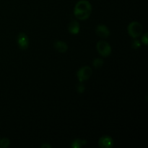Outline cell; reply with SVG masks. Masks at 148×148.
Wrapping results in <instances>:
<instances>
[{"mask_svg":"<svg viewBox=\"0 0 148 148\" xmlns=\"http://www.w3.org/2000/svg\"><path fill=\"white\" fill-rule=\"evenodd\" d=\"M92 69L89 66H82L77 72V77L79 82H83L87 81L92 75Z\"/></svg>","mask_w":148,"mask_h":148,"instance_id":"cell-4","label":"cell"},{"mask_svg":"<svg viewBox=\"0 0 148 148\" xmlns=\"http://www.w3.org/2000/svg\"><path fill=\"white\" fill-rule=\"evenodd\" d=\"M104 62L102 59H100V58H97V59H95L93 61H92V65L96 69H99L101 66L103 65Z\"/></svg>","mask_w":148,"mask_h":148,"instance_id":"cell-11","label":"cell"},{"mask_svg":"<svg viewBox=\"0 0 148 148\" xmlns=\"http://www.w3.org/2000/svg\"><path fill=\"white\" fill-rule=\"evenodd\" d=\"M68 30L72 35H77L79 33L80 30V25L79 23L76 20H73L69 23L68 26Z\"/></svg>","mask_w":148,"mask_h":148,"instance_id":"cell-8","label":"cell"},{"mask_svg":"<svg viewBox=\"0 0 148 148\" xmlns=\"http://www.w3.org/2000/svg\"><path fill=\"white\" fill-rule=\"evenodd\" d=\"M92 13V5L88 0H80L78 1L74 8V14L79 20L88 19Z\"/></svg>","mask_w":148,"mask_h":148,"instance_id":"cell-1","label":"cell"},{"mask_svg":"<svg viewBox=\"0 0 148 148\" xmlns=\"http://www.w3.org/2000/svg\"><path fill=\"white\" fill-rule=\"evenodd\" d=\"M55 49L60 53H65L68 50V46L65 42L62 40H57L53 44Z\"/></svg>","mask_w":148,"mask_h":148,"instance_id":"cell-9","label":"cell"},{"mask_svg":"<svg viewBox=\"0 0 148 148\" xmlns=\"http://www.w3.org/2000/svg\"><path fill=\"white\" fill-rule=\"evenodd\" d=\"M128 34L133 38H137L142 36L143 32V25L137 21L132 22L127 27Z\"/></svg>","mask_w":148,"mask_h":148,"instance_id":"cell-2","label":"cell"},{"mask_svg":"<svg viewBox=\"0 0 148 148\" xmlns=\"http://www.w3.org/2000/svg\"><path fill=\"white\" fill-rule=\"evenodd\" d=\"M51 146L50 145H48V144H43L41 145V148H51Z\"/></svg>","mask_w":148,"mask_h":148,"instance_id":"cell-16","label":"cell"},{"mask_svg":"<svg viewBox=\"0 0 148 148\" xmlns=\"http://www.w3.org/2000/svg\"><path fill=\"white\" fill-rule=\"evenodd\" d=\"M95 32H96V34L98 36L103 38H106L109 37L110 35H111V32H110L108 27L105 25L102 24L98 25L97 26L96 29H95Z\"/></svg>","mask_w":148,"mask_h":148,"instance_id":"cell-7","label":"cell"},{"mask_svg":"<svg viewBox=\"0 0 148 148\" xmlns=\"http://www.w3.org/2000/svg\"><path fill=\"white\" fill-rule=\"evenodd\" d=\"M132 48L134 49H138L141 46V43H140V41L139 40L134 38V40L132 42Z\"/></svg>","mask_w":148,"mask_h":148,"instance_id":"cell-13","label":"cell"},{"mask_svg":"<svg viewBox=\"0 0 148 148\" xmlns=\"http://www.w3.org/2000/svg\"><path fill=\"white\" fill-rule=\"evenodd\" d=\"M86 144V140H82L80 139H76L72 143V147L80 148L82 145Z\"/></svg>","mask_w":148,"mask_h":148,"instance_id":"cell-10","label":"cell"},{"mask_svg":"<svg viewBox=\"0 0 148 148\" xmlns=\"http://www.w3.org/2000/svg\"><path fill=\"white\" fill-rule=\"evenodd\" d=\"M17 44L21 50H26L28 49L29 39L28 37L24 33H20L17 36Z\"/></svg>","mask_w":148,"mask_h":148,"instance_id":"cell-5","label":"cell"},{"mask_svg":"<svg viewBox=\"0 0 148 148\" xmlns=\"http://www.w3.org/2000/svg\"><path fill=\"white\" fill-rule=\"evenodd\" d=\"M85 87L84 86V85L82 84V82H80L79 84H78L77 86V91L79 93H83L85 92Z\"/></svg>","mask_w":148,"mask_h":148,"instance_id":"cell-14","label":"cell"},{"mask_svg":"<svg viewBox=\"0 0 148 148\" xmlns=\"http://www.w3.org/2000/svg\"><path fill=\"white\" fill-rule=\"evenodd\" d=\"M98 145L101 148H111L114 145V140L110 136H103L98 140Z\"/></svg>","mask_w":148,"mask_h":148,"instance_id":"cell-6","label":"cell"},{"mask_svg":"<svg viewBox=\"0 0 148 148\" xmlns=\"http://www.w3.org/2000/svg\"><path fill=\"white\" fill-rule=\"evenodd\" d=\"M142 42L144 45L145 46H147V43H148V35L147 33H145L144 35H143V37H142L141 39Z\"/></svg>","mask_w":148,"mask_h":148,"instance_id":"cell-15","label":"cell"},{"mask_svg":"<svg viewBox=\"0 0 148 148\" xmlns=\"http://www.w3.org/2000/svg\"><path fill=\"white\" fill-rule=\"evenodd\" d=\"M10 144V140L8 138H3L0 140V147H7Z\"/></svg>","mask_w":148,"mask_h":148,"instance_id":"cell-12","label":"cell"},{"mask_svg":"<svg viewBox=\"0 0 148 148\" xmlns=\"http://www.w3.org/2000/svg\"><path fill=\"white\" fill-rule=\"evenodd\" d=\"M96 49L98 53L103 57H108L111 53V46L105 40H99L96 44Z\"/></svg>","mask_w":148,"mask_h":148,"instance_id":"cell-3","label":"cell"}]
</instances>
